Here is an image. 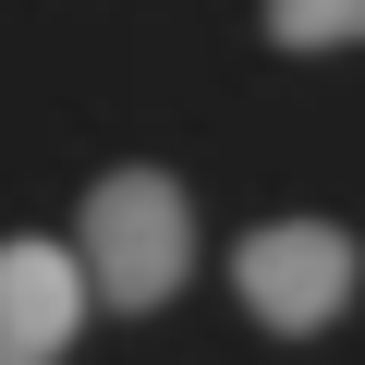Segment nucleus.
<instances>
[{
    "label": "nucleus",
    "mask_w": 365,
    "mask_h": 365,
    "mask_svg": "<svg viewBox=\"0 0 365 365\" xmlns=\"http://www.w3.org/2000/svg\"><path fill=\"white\" fill-rule=\"evenodd\" d=\"M268 37L280 49H353L365 37V0H268Z\"/></svg>",
    "instance_id": "4"
},
{
    "label": "nucleus",
    "mask_w": 365,
    "mask_h": 365,
    "mask_svg": "<svg viewBox=\"0 0 365 365\" xmlns=\"http://www.w3.org/2000/svg\"><path fill=\"white\" fill-rule=\"evenodd\" d=\"M73 256H86V292L146 317L182 292V268H195V207H182V182L170 170H110L86 220H73Z\"/></svg>",
    "instance_id": "1"
},
{
    "label": "nucleus",
    "mask_w": 365,
    "mask_h": 365,
    "mask_svg": "<svg viewBox=\"0 0 365 365\" xmlns=\"http://www.w3.org/2000/svg\"><path fill=\"white\" fill-rule=\"evenodd\" d=\"M73 329H86V256L49 232H13L0 244V365H61Z\"/></svg>",
    "instance_id": "3"
},
{
    "label": "nucleus",
    "mask_w": 365,
    "mask_h": 365,
    "mask_svg": "<svg viewBox=\"0 0 365 365\" xmlns=\"http://www.w3.org/2000/svg\"><path fill=\"white\" fill-rule=\"evenodd\" d=\"M353 280H365V256H353V232H341V220H268V232H244V244H232V292H244L280 341L329 329V317L353 304Z\"/></svg>",
    "instance_id": "2"
}]
</instances>
